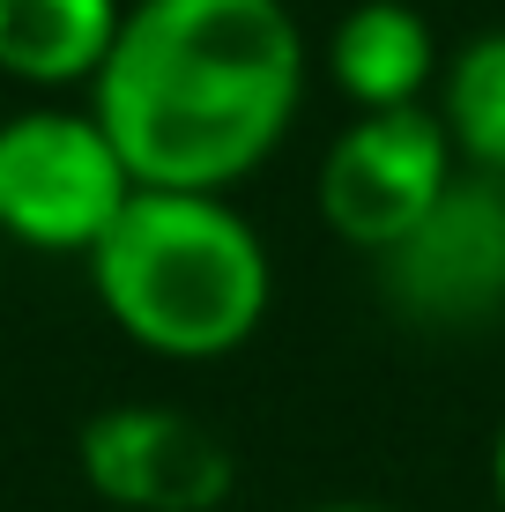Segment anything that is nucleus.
Returning <instances> with one entry per match:
<instances>
[{
    "label": "nucleus",
    "instance_id": "nucleus-5",
    "mask_svg": "<svg viewBox=\"0 0 505 512\" xmlns=\"http://www.w3.org/2000/svg\"><path fill=\"white\" fill-rule=\"evenodd\" d=\"M379 297L424 334H468L505 312V186L498 179H454L394 253L372 260Z\"/></svg>",
    "mask_w": 505,
    "mask_h": 512
},
{
    "label": "nucleus",
    "instance_id": "nucleus-3",
    "mask_svg": "<svg viewBox=\"0 0 505 512\" xmlns=\"http://www.w3.org/2000/svg\"><path fill=\"white\" fill-rule=\"evenodd\" d=\"M127 201L134 179L90 104H23L0 119V238L8 245L90 260Z\"/></svg>",
    "mask_w": 505,
    "mask_h": 512
},
{
    "label": "nucleus",
    "instance_id": "nucleus-4",
    "mask_svg": "<svg viewBox=\"0 0 505 512\" xmlns=\"http://www.w3.org/2000/svg\"><path fill=\"white\" fill-rule=\"evenodd\" d=\"M454 179H461V164L446 149L431 104L424 112H372V119H350L320 149L312 201H320V223L342 245L379 260L454 193Z\"/></svg>",
    "mask_w": 505,
    "mask_h": 512
},
{
    "label": "nucleus",
    "instance_id": "nucleus-6",
    "mask_svg": "<svg viewBox=\"0 0 505 512\" xmlns=\"http://www.w3.org/2000/svg\"><path fill=\"white\" fill-rule=\"evenodd\" d=\"M75 468L112 512H223L238 490V461L201 416L164 401L97 409L75 438Z\"/></svg>",
    "mask_w": 505,
    "mask_h": 512
},
{
    "label": "nucleus",
    "instance_id": "nucleus-9",
    "mask_svg": "<svg viewBox=\"0 0 505 512\" xmlns=\"http://www.w3.org/2000/svg\"><path fill=\"white\" fill-rule=\"evenodd\" d=\"M431 119H439L446 149L468 179L505 186V23L476 30L446 52L439 90H431Z\"/></svg>",
    "mask_w": 505,
    "mask_h": 512
},
{
    "label": "nucleus",
    "instance_id": "nucleus-1",
    "mask_svg": "<svg viewBox=\"0 0 505 512\" xmlns=\"http://www.w3.org/2000/svg\"><path fill=\"white\" fill-rule=\"evenodd\" d=\"M312 45L290 0H127L90 112L149 193H223L275 164Z\"/></svg>",
    "mask_w": 505,
    "mask_h": 512
},
{
    "label": "nucleus",
    "instance_id": "nucleus-8",
    "mask_svg": "<svg viewBox=\"0 0 505 512\" xmlns=\"http://www.w3.org/2000/svg\"><path fill=\"white\" fill-rule=\"evenodd\" d=\"M127 0H0V82L67 104V90H97L112 60Z\"/></svg>",
    "mask_w": 505,
    "mask_h": 512
},
{
    "label": "nucleus",
    "instance_id": "nucleus-2",
    "mask_svg": "<svg viewBox=\"0 0 505 512\" xmlns=\"http://www.w3.org/2000/svg\"><path fill=\"white\" fill-rule=\"evenodd\" d=\"M90 297L156 364H223L268 327L275 305V253L253 216L223 193H149L119 208L97 238Z\"/></svg>",
    "mask_w": 505,
    "mask_h": 512
},
{
    "label": "nucleus",
    "instance_id": "nucleus-11",
    "mask_svg": "<svg viewBox=\"0 0 505 512\" xmlns=\"http://www.w3.org/2000/svg\"><path fill=\"white\" fill-rule=\"evenodd\" d=\"M305 512H394V505H372V498H327V505H305Z\"/></svg>",
    "mask_w": 505,
    "mask_h": 512
},
{
    "label": "nucleus",
    "instance_id": "nucleus-10",
    "mask_svg": "<svg viewBox=\"0 0 505 512\" xmlns=\"http://www.w3.org/2000/svg\"><path fill=\"white\" fill-rule=\"evenodd\" d=\"M491 498H498V512H505V416H498V431H491Z\"/></svg>",
    "mask_w": 505,
    "mask_h": 512
},
{
    "label": "nucleus",
    "instance_id": "nucleus-7",
    "mask_svg": "<svg viewBox=\"0 0 505 512\" xmlns=\"http://www.w3.org/2000/svg\"><path fill=\"white\" fill-rule=\"evenodd\" d=\"M439 67H446L439 30L416 0H350L320 45V75L350 104V119L424 112L431 90H439Z\"/></svg>",
    "mask_w": 505,
    "mask_h": 512
}]
</instances>
